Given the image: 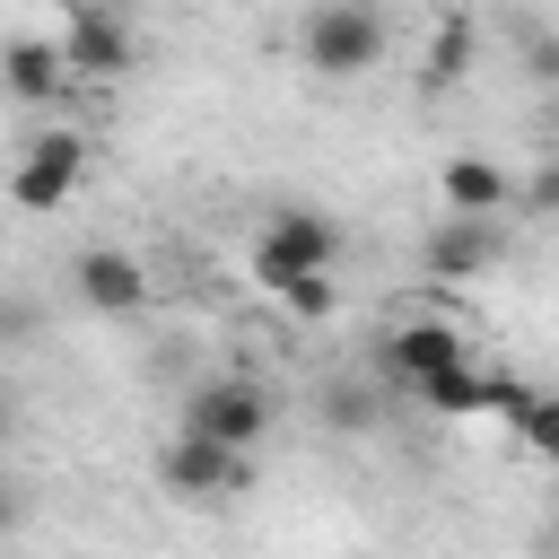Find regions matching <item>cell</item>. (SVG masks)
I'll return each mask as SVG.
<instances>
[{"label": "cell", "instance_id": "6da1fadb", "mask_svg": "<svg viewBox=\"0 0 559 559\" xmlns=\"http://www.w3.org/2000/svg\"><path fill=\"white\" fill-rule=\"evenodd\" d=\"M297 52L314 79H367L384 61V9L376 0H314L297 26Z\"/></svg>", "mask_w": 559, "mask_h": 559}, {"label": "cell", "instance_id": "7a4b0ae2", "mask_svg": "<svg viewBox=\"0 0 559 559\" xmlns=\"http://www.w3.org/2000/svg\"><path fill=\"white\" fill-rule=\"evenodd\" d=\"M341 245H349V236H341L332 210H314V201H280V210H271V236H262V253H253V280L280 288L288 271H332Z\"/></svg>", "mask_w": 559, "mask_h": 559}, {"label": "cell", "instance_id": "3957f363", "mask_svg": "<svg viewBox=\"0 0 559 559\" xmlns=\"http://www.w3.org/2000/svg\"><path fill=\"white\" fill-rule=\"evenodd\" d=\"M79 175H87V140L79 131H35L26 157L9 166V201L17 210H61L79 192Z\"/></svg>", "mask_w": 559, "mask_h": 559}, {"label": "cell", "instance_id": "277c9868", "mask_svg": "<svg viewBox=\"0 0 559 559\" xmlns=\"http://www.w3.org/2000/svg\"><path fill=\"white\" fill-rule=\"evenodd\" d=\"M183 428L245 454V445H262V428H271V393H262L253 376H218V384H201V393L183 402Z\"/></svg>", "mask_w": 559, "mask_h": 559}, {"label": "cell", "instance_id": "5b68a950", "mask_svg": "<svg viewBox=\"0 0 559 559\" xmlns=\"http://www.w3.org/2000/svg\"><path fill=\"white\" fill-rule=\"evenodd\" d=\"M157 480L183 498V507H210V498H227V489H245V463H236V445H218V437H175L166 445V463H157Z\"/></svg>", "mask_w": 559, "mask_h": 559}, {"label": "cell", "instance_id": "8992f818", "mask_svg": "<svg viewBox=\"0 0 559 559\" xmlns=\"http://www.w3.org/2000/svg\"><path fill=\"white\" fill-rule=\"evenodd\" d=\"M70 297L96 306V314H140L148 306V271L122 245H87V253H70Z\"/></svg>", "mask_w": 559, "mask_h": 559}, {"label": "cell", "instance_id": "52a82bcc", "mask_svg": "<svg viewBox=\"0 0 559 559\" xmlns=\"http://www.w3.org/2000/svg\"><path fill=\"white\" fill-rule=\"evenodd\" d=\"M376 358H384V376H393V384H419V376H437V367L472 358V341H463L454 323H437V314H411V323H393V332L376 341Z\"/></svg>", "mask_w": 559, "mask_h": 559}, {"label": "cell", "instance_id": "ba28073f", "mask_svg": "<svg viewBox=\"0 0 559 559\" xmlns=\"http://www.w3.org/2000/svg\"><path fill=\"white\" fill-rule=\"evenodd\" d=\"M498 218H472V210H445L437 227H428V245H419V262L437 271V280H480L489 262H498Z\"/></svg>", "mask_w": 559, "mask_h": 559}, {"label": "cell", "instance_id": "9c48e42d", "mask_svg": "<svg viewBox=\"0 0 559 559\" xmlns=\"http://www.w3.org/2000/svg\"><path fill=\"white\" fill-rule=\"evenodd\" d=\"M131 61H140V44H131L122 17H105V9H79L70 17V35H61V70L70 79H122Z\"/></svg>", "mask_w": 559, "mask_h": 559}, {"label": "cell", "instance_id": "30bf717a", "mask_svg": "<svg viewBox=\"0 0 559 559\" xmlns=\"http://www.w3.org/2000/svg\"><path fill=\"white\" fill-rule=\"evenodd\" d=\"M70 87V70H61V44H44V35H17V44H0V96H17V105H44V96H61Z\"/></svg>", "mask_w": 559, "mask_h": 559}, {"label": "cell", "instance_id": "8fae6325", "mask_svg": "<svg viewBox=\"0 0 559 559\" xmlns=\"http://www.w3.org/2000/svg\"><path fill=\"white\" fill-rule=\"evenodd\" d=\"M507 166H489V157H454L445 166V210H472V218H498L507 210Z\"/></svg>", "mask_w": 559, "mask_h": 559}, {"label": "cell", "instance_id": "7c38bea8", "mask_svg": "<svg viewBox=\"0 0 559 559\" xmlns=\"http://www.w3.org/2000/svg\"><path fill=\"white\" fill-rule=\"evenodd\" d=\"M411 393H419L428 411H445V419H472V411L489 402V376H480L472 358H454V367H437V376H419Z\"/></svg>", "mask_w": 559, "mask_h": 559}, {"label": "cell", "instance_id": "4fadbf2b", "mask_svg": "<svg viewBox=\"0 0 559 559\" xmlns=\"http://www.w3.org/2000/svg\"><path fill=\"white\" fill-rule=\"evenodd\" d=\"M463 70H472V17H445L419 61V87H463Z\"/></svg>", "mask_w": 559, "mask_h": 559}, {"label": "cell", "instance_id": "5bb4252c", "mask_svg": "<svg viewBox=\"0 0 559 559\" xmlns=\"http://www.w3.org/2000/svg\"><path fill=\"white\" fill-rule=\"evenodd\" d=\"M271 297H280V306H288L297 323H332V306H341V288H332L323 271H288V280H280Z\"/></svg>", "mask_w": 559, "mask_h": 559}, {"label": "cell", "instance_id": "9a60e30c", "mask_svg": "<svg viewBox=\"0 0 559 559\" xmlns=\"http://www.w3.org/2000/svg\"><path fill=\"white\" fill-rule=\"evenodd\" d=\"M515 428H524V445H533V454H550V445H559V402H542V393H524V411H515Z\"/></svg>", "mask_w": 559, "mask_h": 559}, {"label": "cell", "instance_id": "2e32d148", "mask_svg": "<svg viewBox=\"0 0 559 559\" xmlns=\"http://www.w3.org/2000/svg\"><path fill=\"white\" fill-rule=\"evenodd\" d=\"M323 419H332V428H367V419H376V402H367V393H349V384H332V393H323Z\"/></svg>", "mask_w": 559, "mask_h": 559}, {"label": "cell", "instance_id": "e0dca14e", "mask_svg": "<svg viewBox=\"0 0 559 559\" xmlns=\"http://www.w3.org/2000/svg\"><path fill=\"white\" fill-rule=\"evenodd\" d=\"M35 323H44V314H35L26 297H0V341H35Z\"/></svg>", "mask_w": 559, "mask_h": 559}, {"label": "cell", "instance_id": "ac0fdd59", "mask_svg": "<svg viewBox=\"0 0 559 559\" xmlns=\"http://www.w3.org/2000/svg\"><path fill=\"white\" fill-rule=\"evenodd\" d=\"M17 515H26V498H17V480H0V533H17Z\"/></svg>", "mask_w": 559, "mask_h": 559}, {"label": "cell", "instance_id": "d6986e66", "mask_svg": "<svg viewBox=\"0 0 559 559\" xmlns=\"http://www.w3.org/2000/svg\"><path fill=\"white\" fill-rule=\"evenodd\" d=\"M9 428H17V411H9V402H0V445H9Z\"/></svg>", "mask_w": 559, "mask_h": 559}]
</instances>
